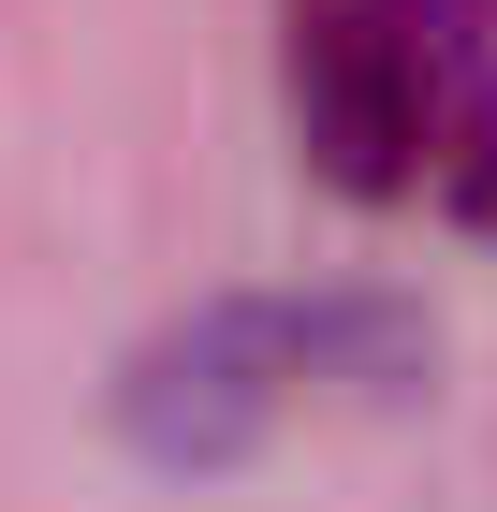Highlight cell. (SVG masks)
I'll use <instances>...</instances> for the list:
<instances>
[{
  "instance_id": "6da1fadb",
  "label": "cell",
  "mask_w": 497,
  "mask_h": 512,
  "mask_svg": "<svg viewBox=\"0 0 497 512\" xmlns=\"http://www.w3.org/2000/svg\"><path fill=\"white\" fill-rule=\"evenodd\" d=\"M395 381H424L410 308H381V293H234L132 366V439L176 454V469H220L322 395H395Z\"/></svg>"
},
{
  "instance_id": "7a4b0ae2",
  "label": "cell",
  "mask_w": 497,
  "mask_h": 512,
  "mask_svg": "<svg viewBox=\"0 0 497 512\" xmlns=\"http://www.w3.org/2000/svg\"><path fill=\"white\" fill-rule=\"evenodd\" d=\"M278 88H293V147L351 205H439V44H424V0H293Z\"/></svg>"
},
{
  "instance_id": "3957f363",
  "label": "cell",
  "mask_w": 497,
  "mask_h": 512,
  "mask_svg": "<svg viewBox=\"0 0 497 512\" xmlns=\"http://www.w3.org/2000/svg\"><path fill=\"white\" fill-rule=\"evenodd\" d=\"M439 44V205L497 235V0H424Z\"/></svg>"
}]
</instances>
